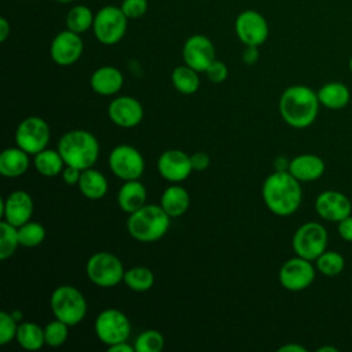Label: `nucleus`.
Returning <instances> with one entry per match:
<instances>
[{"label":"nucleus","instance_id":"nucleus-10","mask_svg":"<svg viewBox=\"0 0 352 352\" xmlns=\"http://www.w3.org/2000/svg\"><path fill=\"white\" fill-rule=\"evenodd\" d=\"M50 126L47 121L37 116L22 120L15 131V143L28 154H37L47 148L50 142Z\"/></svg>","mask_w":352,"mask_h":352},{"label":"nucleus","instance_id":"nucleus-28","mask_svg":"<svg viewBox=\"0 0 352 352\" xmlns=\"http://www.w3.org/2000/svg\"><path fill=\"white\" fill-rule=\"evenodd\" d=\"M15 340L26 351H38L45 344L44 329L33 322H22L18 326Z\"/></svg>","mask_w":352,"mask_h":352},{"label":"nucleus","instance_id":"nucleus-2","mask_svg":"<svg viewBox=\"0 0 352 352\" xmlns=\"http://www.w3.org/2000/svg\"><path fill=\"white\" fill-rule=\"evenodd\" d=\"M318 94L307 85H290L279 98V113L283 121L296 129L314 124L319 113Z\"/></svg>","mask_w":352,"mask_h":352},{"label":"nucleus","instance_id":"nucleus-8","mask_svg":"<svg viewBox=\"0 0 352 352\" xmlns=\"http://www.w3.org/2000/svg\"><path fill=\"white\" fill-rule=\"evenodd\" d=\"M126 26L128 18L121 7L104 6L95 14L92 30L99 43L114 45L124 37Z\"/></svg>","mask_w":352,"mask_h":352},{"label":"nucleus","instance_id":"nucleus-41","mask_svg":"<svg viewBox=\"0 0 352 352\" xmlns=\"http://www.w3.org/2000/svg\"><path fill=\"white\" fill-rule=\"evenodd\" d=\"M190 160H191V165H192L194 170H205L210 164L209 155L204 151H197V153L191 154Z\"/></svg>","mask_w":352,"mask_h":352},{"label":"nucleus","instance_id":"nucleus-9","mask_svg":"<svg viewBox=\"0 0 352 352\" xmlns=\"http://www.w3.org/2000/svg\"><path fill=\"white\" fill-rule=\"evenodd\" d=\"M131 322L117 308L103 309L95 319L94 330L100 342L106 346L126 341L131 334Z\"/></svg>","mask_w":352,"mask_h":352},{"label":"nucleus","instance_id":"nucleus-29","mask_svg":"<svg viewBox=\"0 0 352 352\" xmlns=\"http://www.w3.org/2000/svg\"><path fill=\"white\" fill-rule=\"evenodd\" d=\"M170 81L176 91L184 95H192L199 88V77L198 72L192 67L187 66L186 63L183 66H177L172 70Z\"/></svg>","mask_w":352,"mask_h":352},{"label":"nucleus","instance_id":"nucleus-42","mask_svg":"<svg viewBox=\"0 0 352 352\" xmlns=\"http://www.w3.org/2000/svg\"><path fill=\"white\" fill-rule=\"evenodd\" d=\"M62 180L69 184V186H74V184H78V180H80V176H81V170L74 168V166H70V165H66L62 170Z\"/></svg>","mask_w":352,"mask_h":352},{"label":"nucleus","instance_id":"nucleus-24","mask_svg":"<svg viewBox=\"0 0 352 352\" xmlns=\"http://www.w3.org/2000/svg\"><path fill=\"white\" fill-rule=\"evenodd\" d=\"M29 154L21 147L6 148L0 154V173L4 177L22 176L29 168Z\"/></svg>","mask_w":352,"mask_h":352},{"label":"nucleus","instance_id":"nucleus-14","mask_svg":"<svg viewBox=\"0 0 352 352\" xmlns=\"http://www.w3.org/2000/svg\"><path fill=\"white\" fill-rule=\"evenodd\" d=\"M84 50V43L78 33L69 29L59 32L51 41V59L59 66H70L76 63Z\"/></svg>","mask_w":352,"mask_h":352},{"label":"nucleus","instance_id":"nucleus-15","mask_svg":"<svg viewBox=\"0 0 352 352\" xmlns=\"http://www.w3.org/2000/svg\"><path fill=\"white\" fill-rule=\"evenodd\" d=\"M315 212L318 216L330 223H338L346 216L352 214V202L341 191L326 190L315 199Z\"/></svg>","mask_w":352,"mask_h":352},{"label":"nucleus","instance_id":"nucleus-7","mask_svg":"<svg viewBox=\"0 0 352 352\" xmlns=\"http://www.w3.org/2000/svg\"><path fill=\"white\" fill-rule=\"evenodd\" d=\"M87 276L99 287H113L124 280L122 261L113 253L98 252L94 253L85 265Z\"/></svg>","mask_w":352,"mask_h":352},{"label":"nucleus","instance_id":"nucleus-12","mask_svg":"<svg viewBox=\"0 0 352 352\" xmlns=\"http://www.w3.org/2000/svg\"><path fill=\"white\" fill-rule=\"evenodd\" d=\"M316 276V267L311 260L292 257L286 260L279 270V283L289 292H301L312 285Z\"/></svg>","mask_w":352,"mask_h":352},{"label":"nucleus","instance_id":"nucleus-49","mask_svg":"<svg viewBox=\"0 0 352 352\" xmlns=\"http://www.w3.org/2000/svg\"><path fill=\"white\" fill-rule=\"evenodd\" d=\"M55 1H58V3H60V4H69V3H72L73 0H55Z\"/></svg>","mask_w":352,"mask_h":352},{"label":"nucleus","instance_id":"nucleus-47","mask_svg":"<svg viewBox=\"0 0 352 352\" xmlns=\"http://www.w3.org/2000/svg\"><path fill=\"white\" fill-rule=\"evenodd\" d=\"M289 162L290 161H287L285 157H276V160H275V170H287L289 169Z\"/></svg>","mask_w":352,"mask_h":352},{"label":"nucleus","instance_id":"nucleus-11","mask_svg":"<svg viewBox=\"0 0 352 352\" xmlns=\"http://www.w3.org/2000/svg\"><path fill=\"white\" fill-rule=\"evenodd\" d=\"M109 166L113 175L124 182L138 180L144 172V158L133 146L118 144L109 155Z\"/></svg>","mask_w":352,"mask_h":352},{"label":"nucleus","instance_id":"nucleus-32","mask_svg":"<svg viewBox=\"0 0 352 352\" xmlns=\"http://www.w3.org/2000/svg\"><path fill=\"white\" fill-rule=\"evenodd\" d=\"M94 18H95V15L87 6H84V4L74 6L69 10V12L66 15V28L78 34L84 33L89 28H92Z\"/></svg>","mask_w":352,"mask_h":352},{"label":"nucleus","instance_id":"nucleus-44","mask_svg":"<svg viewBox=\"0 0 352 352\" xmlns=\"http://www.w3.org/2000/svg\"><path fill=\"white\" fill-rule=\"evenodd\" d=\"M109 352H133L135 346L128 344V341H122V342H117L114 345L107 346Z\"/></svg>","mask_w":352,"mask_h":352},{"label":"nucleus","instance_id":"nucleus-5","mask_svg":"<svg viewBox=\"0 0 352 352\" xmlns=\"http://www.w3.org/2000/svg\"><path fill=\"white\" fill-rule=\"evenodd\" d=\"M54 316L69 326H76L87 315V300L82 293L72 285L58 286L50 297Z\"/></svg>","mask_w":352,"mask_h":352},{"label":"nucleus","instance_id":"nucleus-35","mask_svg":"<svg viewBox=\"0 0 352 352\" xmlns=\"http://www.w3.org/2000/svg\"><path fill=\"white\" fill-rule=\"evenodd\" d=\"M165 345L164 336L157 330H146L135 340V352H160Z\"/></svg>","mask_w":352,"mask_h":352},{"label":"nucleus","instance_id":"nucleus-18","mask_svg":"<svg viewBox=\"0 0 352 352\" xmlns=\"http://www.w3.org/2000/svg\"><path fill=\"white\" fill-rule=\"evenodd\" d=\"M107 114L117 126L133 128L143 120V106L138 99L124 95L110 102Z\"/></svg>","mask_w":352,"mask_h":352},{"label":"nucleus","instance_id":"nucleus-1","mask_svg":"<svg viewBox=\"0 0 352 352\" xmlns=\"http://www.w3.org/2000/svg\"><path fill=\"white\" fill-rule=\"evenodd\" d=\"M289 170H275L263 183L261 195L268 210L285 217L296 213L302 201V190Z\"/></svg>","mask_w":352,"mask_h":352},{"label":"nucleus","instance_id":"nucleus-33","mask_svg":"<svg viewBox=\"0 0 352 352\" xmlns=\"http://www.w3.org/2000/svg\"><path fill=\"white\" fill-rule=\"evenodd\" d=\"M19 246L18 227L3 220L0 223V258H10Z\"/></svg>","mask_w":352,"mask_h":352},{"label":"nucleus","instance_id":"nucleus-30","mask_svg":"<svg viewBox=\"0 0 352 352\" xmlns=\"http://www.w3.org/2000/svg\"><path fill=\"white\" fill-rule=\"evenodd\" d=\"M316 271L327 278L338 276L345 268V258L340 252L336 250H324L316 260H315Z\"/></svg>","mask_w":352,"mask_h":352},{"label":"nucleus","instance_id":"nucleus-31","mask_svg":"<svg viewBox=\"0 0 352 352\" xmlns=\"http://www.w3.org/2000/svg\"><path fill=\"white\" fill-rule=\"evenodd\" d=\"M154 274L147 267H132L124 274V283L133 292H147L154 285Z\"/></svg>","mask_w":352,"mask_h":352},{"label":"nucleus","instance_id":"nucleus-36","mask_svg":"<svg viewBox=\"0 0 352 352\" xmlns=\"http://www.w3.org/2000/svg\"><path fill=\"white\" fill-rule=\"evenodd\" d=\"M69 327H70L69 324H66L65 322L56 318L50 323H47V326L44 327L45 344L52 348L63 345L69 337Z\"/></svg>","mask_w":352,"mask_h":352},{"label":"nucleus","instance_id":"nucleus-39","mask_svg":"<svg viewBox=\"0 0 352 352\" xmlns=\"http://www.w3.org/2000/svg\"><path fill=\"white\" fill-rule=\"evenodd\" d=\"M206 73V77L214 82V84H219V82H223L227 77H228V67L224 62L221 60H213L209 67L205 70Z\"/></svg>","mask_w":352,"mask_h":352},{"label":"nucleus","instance_id":"nucleus-4","mask_svg":"<svg viewBox=\"0 0 352 352\" xmlns=\"http://www.w3.org/2000/svg\"><path fill=\"white\" fill-rule=\"evenodd\" d=\"M169 219L170 216L161 205H144L129 214L126 230L139 242H155L166 234L170 226Z\"/></svg>","mask_w":352,"mask_h":352},{"label":"nucleus","instance_id":"nucleus-40","mask_svg":"<svg viewBox=\"0 0 352 352\" xmlns=\"http://www.w3.org/2000/svg\"><path fill=\"white\" fill-rule=\"evenodd\" d=\"M337 231L341 239L346 242H352V214L346 216L345 219L337 223Z\"/></svg>","mask_w":352,"mask_h":352},{"label":"nucleus","instance_id":"nucleus-38","mask_svg":"<svg viewBox=\"0 0 352 352\" xmlns=\"http://www.w3.org/2000/svg\"><path fill=\"white\" fill-rule=\"evenodd\" d=\"M120 7L128 19H138L146 14L148 4L147 0H122Z\"/></svg>","mask_w":352,"mask_h":352},{"label":"nucleus","instance_id":"nucleus-22","mask_svg":"<svg viewBox=\"0 0 352 352\" xmlns=\"http://www.w3.org/2000/svg\"><path fill=\"white\" fill-rule=\"evenodd\" d=\"M146 198H147L146 187L139 179L124 182V184L121 186L117 194V202L120 208L128 214L144 206Z\"/></svg>","mask_w":352,"mask_h":352},{"label":"nucleus","instance_id":"nucleus-37","mask_svg":"<svg viewBox=\"0 0 352 352\" xmlns=\"http://www.w3.org/2000/svg\"><path fill=\"white\" fill-rule=\"evenodd\" d=\"M18 326L19 324H16V319L12 312H0V345H7L16 337Z\"/></svg>","mask_w":352,"mask_h":352},{"label":"nucleus","instance_id":"nucleus-50","mask_svg":"<svg viewBox=\"0 0 352 352\" xmlns=\"http://www.w3.org/2000/svg\"><path fill=\"white\" fill-rule=\"evenodd\" d=\"M349 70H351V73H352V55H351V58H349Z\"/></svg>","mask_w":352,"mask_h":352},{"label":"nucleus","instance_id":"nucleus-43","mask_svg":"<svg viewBox=\"0 0 352 352\" xmlns=\"http://www.w3.org/2000/svg\"><path fill=\"white\" fill-rule=\"evenodd\" d=\"M242 60L246 65H254L258 60V47L246 45L242 52Z\"/></svg>","mask_w":352,"mask_h":352},{"label":"nucleus","instance_id":"nucleus-26","mask_svg":"<svg viewBox=\"0 0 352 352\" xmlns=\"http://www.w3.org/2000/svg\"><path fill=\"white\" fill-rule=\"evenodd\" d=\"M78 188L81 194L92 201H98L103 198L107 192V179L104 175L94 168H88L81 170V176L78 180Z\"/></svg>","mask_w":352,"mask_h":352},{"label":"nucleus","instance_id":"nucleus-19","mask_svg":"<svg viewBox=\"0 0 352 352\" xmlns=\"http://www.w3.org/2000/svg\"><path fill=\"white\" fill-rule=\"evenodd\" d=\"M33 199L22 190L12 191L6 199L1 201V214L6 221L15 227L28 223L33 216Z\"/></svg>","mask_w":352,"mask_h":352},{"label":"nucleus","instance_id":"nucleus-27","mask_svg":"<svg viewBox=\"0 0 352 352\" xmlns=\"http://www.w3.org/2000/svg\"><path fill=\"white\" fill-rule=\"evenodd\" d=\"M33 164L36 170L47 177H54L59 173H62L63 168L66 166L63 157L58 150L44 148L40 153L34 154Z\"/></svg>","mask_w":352,"mask_h":352},{"label":"nucleus","instance_id":"nucleus-17","mask_svg":"<svg viewBox=\"0 0 352 352\" xmlns=\"http://www.w3.org/2000/svg\"><path fill=\"white\" fill-rule=\"evenodd\" d=\"M157 169L160 175L170 183H180L186 180L194 170L190 155L177 148L164 151L158 157Z\"/></svg>","mask_w":352,"mask_h":352},{"label":"nucleus","instance_id":"nucleus-3","mask_svg":"<svg viewBox=\"0 0 352 352\" xmlns=\"http://www.w3.org/2000/svg\"><path fill=\"white\" fill-rule=\"evenodd\" d=\"M99 142L94 133L85 129H72L62 135L58 142V151L66 165L80 170L92 168L99 157Z\"/></svg>","mask_w":352,"mask_h":352},{"label":"nucleus","instance_id":"nucleus-46","mask_svg":"<svg viewBox=\"0 0 352 352\" xmlns=\"http://www.w3.org/2000/svg\"><path fill=\"white\" fill-rule=\"evenodd\" d=\"M11 32V28H10V23L6 18H0V41H6L8 34Z\"/></svg>","mask_w":352,"mask_h":352},{"label":"nucleus","instance_id":"nucleus-25","mask_svg":"<svg viewBox=\"0 0 352 352\" xmlns=\"http://www.w3.org/2000/svg\"><path fill=\"white\" fill-rule=\"evenodd\" d=\"M160 205L170 217H179L184 214L190 206V194L177 183L172 184L162 192Z\"/></svg>","mask_w":352,"mask_h":352},{"label":"nucleus","instance_id":"nucleus-21","mask_svg":"<svg viewBox=\"0 0 352 352\" xmlns=\"http://www.w3.org/2000/svg\"><path fill=\"white\" fill-rule=\"evenodd\" d=\"M89 84L94 92L103 96H110L122 88L124 76L121 70L114 66H102L91 74Z\"/></svg>","mask_w":352,"mask_h":352},{"label":"nucleus","instance_id":"nucleus-13","mask_svg":"<svg viewBox=\"0 0 352 352\" xmlns=\"http://www.w3.org/2000/svg\"><path fill=\"white\" fill-rule=\"evenodd\" d=\"M235 33L245 45L260 47L268 38V22L254 10H246L238 14L235 19Z\"/></svg>","mask_w":352,"mask_h":352},{"label":"nucleus","instance_id":"nucleus-16","mask_svg":"<svg viewBox=\"0 0 352 352\" xmlns=\"http://www.w3.org/2000/svg\"><path fill=\"white\" fill-rule=\"evenodd\" d=\"M214 55L216 51L213 43L204 34H194L188 37L182 50L184 63L198 73H205L209 65L214 60Z\"/></svg>","mask_w":352,"mask_h":352},{"label":"nucleus","instance_id":"nucleus-34","mask_svg":"<svg viewBox=\"0 0 352 352\" xmlns=\"http://www.w3.org/2000/svg\"><path fill=\"white\" fill-rule=\"evenodd\" d=\"M18 238H19L21 246L36 248L44 241L45 228L43 224L29 220L28 223L18 227Z\"/></svg>","mask_w":352,"mask_h":352},{"label":"nucleus","instance_id":"nucleus-45","mask_svg":"<svg viewBox=\"0 0 352 352\" xmlns=\"http://www.w3.org/2000/svg\"><path fill=\"white\" fill-rule=\"evenodd\" d=\"M278 352H307V348L300 344H285L278 348Z\"/></svg>","mask_w":352,"mask_h":352},{"label":"nucleus","instance_id":"nucleus-48","mask_svg":"<svg viewBox=\"0 0 352 352\" xmlns=\"http://www.w3.org/2000/svg\"><path fill=\"white\" fill-rule=\"evenodd\" d=\"M318 352H338L337 346H330V345H323L318 348Z\"/></svg>","mask_w":352,"mask_h":352},{"label":"nucleus","instance_id":"nucleus-6","mask_svg":"<svg viewBox=\"0 0 352 352\" xmlns=\"http://www.w3.org/2000/svg\"><path fill=\"white\" fill-rule=\"evenodd\" d=\"M327 242L326 227L318 221H307L293 234L292 248L297 256L315 261L327 249Z\"/></svg>","mask_w":352,"mask_h":352},{"label":"nucleus","instance_id":"nucleus-23","mask_svg":"<svg viewBox=\"0 0 352 352\" xmlns=\"http://www.w3.org/2000/svg\"><path fill=\"white\" fill-rule=\"evenodd\" d=\"M318 99L322 106L330 110H341L351 100L349 88L341 81H330L319 88Z\"/></svg>","mask_w":352,"mask_h":352},{"label":"nucleus","instance_id":"nucleus-20","mask_svg":"<svg viewBox=\"0 0 352 352\" xmlns=\"http://www.w3.org/2000/svg\"><path fill=\"white\" fill-rule=\"evenodd\" d=\"M287 170L298 182H314L323 176L326 165L319 155L312 153H304L290 160Z\"/></svg>","mask_w":352,"mask_h":352}]
</instances>
